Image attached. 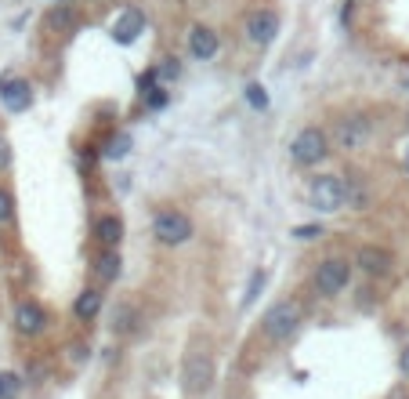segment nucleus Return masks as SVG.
I'll return each mask as SVG.
<instances>
[{"label": "nucleus", "mask_w": 409, "mask_h": 399, "mask_svg": "<svg viewBox=\"0 0 409 399\" xmlns=\"http://www.w3.org/2000/svg\"><path fill=\"white\" fill-rule=\"evenodd\" d=\"M290 157H294V164H301V167H316L319 160H326V157H330V138H326V131H323V128H304V131H297V138L290 142Z\"/></svg>", "instance_id": "1"}, {"label": "nucleus", "mask_w": 409, "mask_h": 399, "mask_svg": "<svg viewBox=\"0 0 409 399\" xmlns=\"http://www.w3.org/2000/svg\"><path fill=\"white\" fill-rule=\"evenodd\" d=\"M297 323H301V305L297 301H275L261 316V330H265V337H272V342H287V337L297 330Z\"/></svg>", "instance_id": "2"}, {"label": "nucleus", "mask_w": 409, "mask_h": 399, "mask_svg": "<svg viewBox=\"0 0 409 399\" xmlns=\"http://www.w3.org/2000/svg\"><path fill=\"white\" fill-rule=\"evenodd\" d=\"M152 236L167 247H181V243L192 240V218L181 210H160L152 218Z\"/></svg>", "instance_id": "3"}, {"label": "nucleus", "mask_w": 409, "mask_h": 399, "mask_svg": "<svg viewBox=\"0 0 409 399\" xmlns=\"http://www.w3.org/2000/svg\"><path fill=\"white\" fill-rule=\"evenodd\" d=\"M308 203L319 214H337L344 207V178L340 174H319L308 189Z\"/></svg>", "instance_id": "4"}, {"label": "nucleus", "mask_w": 409, "mask_h": 399, "mask_svg": "<svg viewBox=\"0 0 409 399\" xmlns=\"http://www.w3.org/2000/svg\"><path fill=\"white\" fill-rule=\"evenodd\" d=\"M210 385H214V359L203 352H192L181 366V388L188 395H203Z\"/></svg>", "instance_id": "5"}, {"label": "nucleus", "mask_w": 409, "mask_h": 399, "mask_svg": "<svg viewBox=\"0 0 409 399\" xmlns=\"http://www.w3.org/2000/svg\"><path fill=\"white\" fill-rule=\"evenodd\" d=\"M348 280H352V265L344 262V258H326V262L319 265V272H316V287H319V294H326V298L340 294L344 287H348Z\"/></svg>", "instance_id": "6"}, {"label": "nucleus", "mask_w": 409, "mask_h": 399, "mask_svg": "<svg viewBox=\"0 0 409 399\" xmlns=\"http://www.w3.org/2000/svg\"><path fill=\"white\" fill-rule=\"evenodd\" d=\"M243 33H246V40L250 44H258V47H268L272 40H275V33H279V15L275 11H250L246 15V26H243Z\"/></svg>", "instance_id": "7"}, {"label": "nucleus", "mask_w": 409, "mask_h": 399, "mask_svg": "<svg viewBox=\"0 0 409 399\" xmlns=\"http://www.w3.org/2000/svg\"><path fill=\"white\" fill-rule=\"evenodd\" d=\"M366 135H369V128L362 116H344L333 124V145L344 152H359L366 145Z\"/></svg>", "instance_id": "8"}, {"label": "nucleus", "mask_w": 409, "mask_h": 399, "mask_svg": "<svg viewBox=\"0 0 409 399\" xmlns=\"http://www.w3.org/2000/svg\"><path fill=\"white\" fill-rule=\"evenodd\" d=\"M355 265H359L366 276H388V272H391V265H395V258H391V251H388V247L366 243V247H359V254H355Z\"/></svg>", "instance_id": "9"}, {"label": "nucleus", "mask_w": 409, "mask_h": 399, "mask_svg": "<svg viewBox=\"0 0 409 399\" xmlns=\"http://www.w3.org/2000/svg\"><path fill=\"white\" fill-rule=\"evenodd\" d=\"M109 33H113L116 44H134L138 33H145V15H142L138 8H127V11H123V15L113 22Z\"/></svg>", "instance_id": "10"}, {"label": "nucleus", "mask_w": 409, "mask_h": 399, "mask_svg": "<svg viewBox=\"0 0 409 399\" xmlns=\"http://www.w3.org/2000/svg\"><path fill=\"white\" fill-rule=\"evenodd\" d=\"M0 102H4L11 113H22V109H29V102H33V87L25 80H4L0 84Z\"/></svg>", "instance_id": "11"}, {"label": "nucleus", "mask_w": 409, "mask_h": 399, "mask_svg": "<svg viewBox=\"0 0 409 399\" xmlns=\"http://www.w3.org/2000/svg\"><path fill=\"white\" fill-rule=\"evenodd\" d=\"M44 323H47V316H44V309L37 301H22L18 309H15V327H18V334H40L44 330Z\"/></svg>", "instance_id": "12"}, {"label": "nucleus", "mask_w": 409, "mask_h": 399, "mask_svg": "<svg viewBox=\"0 0 409 399\" xmlns=\"http://www.w3.org/2000/svg\"><path fill=\"white\" fill-rule=\"evenodd\" d=\"M188 51H192L196 58H214L217 55V33L210 26H192V33H188Z\"/></svg>", "instance_id": "13"}, {"label": "nucleus", "mask_w": 409, "mask_h": 399, "mask_svg": "<svg viewBox=\"0 0 409 399\" xmlns=\"http://www.w3.org/2000/svg\"><path fill=\"white\" fill-rule=\"evenodd\" d=\"M344 203L355 207V210H366L369 207V186H366V178L362 174H348V181H344Z\"/></svg>", "instance_id": "14"}, {"label": "nucleus", "mask_w": 409, "mask_h": 399, "mask_svg": "<svg viewBox=\"0 0 409 399\" xmlns=\"http://www.w3.org/2000/svg\"><path fill=\"white\" fill-rule=\"evenodd\" d=\"M94 236H98L102 247H116L120 236H123V222L116 218V214H102V218L94 222Z\"/></svg>", "instance_id": "15"}, {"label": "nucleus", "mask_w": 409, "mask_h": 399, "mask_svg": "<svg viewBox=\"0 0 409 399\" xmlns=\"http://www.w3.org/2000/svg\"><path fill=\"white\" fill-rule=\"evenodd\" d=\"M73 313H76V320L80 323H91L94 316H98L102 313V291H83L80 298H76V305H73Z\"/></svg>", "instance_id": "16"}, {"label": "nucleus", "mask_w": 409, "mask_h": 399, "mask_svg": "<svg viewBox=\"0 0 409 399\" xmlns=\"http://www.w3.org/2000/svg\"><path fill=\"white\" fill-rule=\"evenodd\" d=\"M109 327H113V334H120V337L131 334V330L138 327V309H134L131 301H120L116 309H113V323H109Z\"/></svg>", "instance_id": "17"}, {"label": "nucleus", "mask_w": 409, "mask_h": 399, "mask_svg": "<svg viewBox=\"0 0 409 399\" xmlns=\"http://www.w3.org/2000/svg\"><path fill=\"white\" fill-rule=\"evenodd\" d=\"M94 272H98V280H116V276H120V254L109 247V251L98 258V265H94Z\"/></svg>", "instance_id": "18"}, {"label": "nucleus", "mask_w": 409, "mask_h": 399, "mask_svg": "<svg viewBox=\"0 0 409 399\" xmlns=\"http://www.w3.org/2000/svg\"><path fill=\"white\" fill-rule=\"evenodd\" d=\"M127 152H131V135H127V131H120V135L109 138V145H105V157H109V160H123Z\"/></svg>", "instance_id": "19"}, {"label": "nucleus", "mask_w": 409, "mask_h": 399, "mask_svg": "<svg viewBox=\"0 0 409 399\" xmlns=\"http://www.w3.org/2000/svg\"><path fill=\"white\" fill-rule=\"evenodd\" d=\"M47 22H51L54 29H73V26H76V11H73V8H54V11L47 15Z\"/></svg>", "instance_id": "20"}, {"label": "nucleus", "mask_w": 409, "mask_h": 399, "mask_svg": "<svg viewBox=\"0 0 409 399\" xmlns=\"http://www.w3.org/2000/svg\"><path fill=\"white\" fill-rule=\"evenodd\" d=\"M11 218H15V200L8 189H0V225H8Z\"/></svg>", "instance_id": "21"}, {"label": "nucleus", "mask_w": 409, "mask_h": 399, "mask_svg": "<svg viewBox=\"0 0 409 399\" xmlns=\"http://www.w3.org/2000/svg\"><path fill=\"white\" fill-rule=\"evenodd\" d=\"M261 287H265V272H254V276H250L246 294H243V305H254V298L261 294Z\"/></svg>", "instance_id": "22"}, {"label": "nucleus", "mask_w": 409, "mask_h": 399, "mask_svg": "<svg viewBox=\"0 0 409 399\" xmlns=\"http://www.w3.org/2000/svg\"><path fill=\"white\" fill-rule=\"evenodd\" d=\"M18 378L15 374H0V399H15L18 395Z\"/></svg>", "instance_id": "23"}, {"label": "nucleus", "mask_w": 409, "mask_h": 399, "mask_svg": "<svg viewBox=\"0 0 409 399\" xmlns=\"http://www.w3.org/2000/svg\"><path fill=\"white\" fill-rule=\"evenodd\" d=\"M246 102L254 106V109H265V106H268V95H265V87H261V84H250V87H246Z\"/></svg>", "instance_id": "24"}, {"label": "nucleus", "mask_w": 409, "mask_h": 399, "mask_svg": "<svg viewBox=\"0 0 409 399\" xmlns=\"http://www.w3.org/2000/svg\"><path fill=\"white\" fill-rule=\"evenodd\" d=\"M294 236L297 240H316V236H323V225H297Z\"/></svg>", "instance_id": "25"}, {"label": "nucleus", "mask_w": 409, "mask_h": 399, "mask_svg": "<svg viewBox=\"0 0 409 399\" xmlns=\"http://www.w3.org/2000/svg\"><path fill=\"white\" fill-rule=\"evenodd\" d=\"M145 99H149V106H152V109H160V106L167 102V95H163V87H152V91H145Z\"/></svg>", "instance_id": "26"}, {"label": "nucleus", "mask_w": 409, "mask_h": 399, "mask_svg": "<svg viewBox=\"0 0 409 399\" xmlns=\"http://www.w3.org/2000/svg\"><path fill=\"white\" fill-rule=\"evenodd\" d=\"M8 164H11V145H8L4 138H0V171H4Z\"/></svg>", "instance_id": "27"}, {"label": "nucleus", "mask_w": 409, "mask_h": 399, "mask_svg": "<svg viewBox=\"0 0 409 399\" xmlns=\"http://www.w3.org/2000/svg\"><path fill=\"white\" fill-rule=\"evenodd\" d=\"M160 77H178V58H167V66H160Z\"/></svg>", "instance_id": "28"}, {"label": "nucleus", "mask_w": 409, "mask_h": 399, "mask_svg": "<svg viewBox=\"0 0 409 399\" xmlns=\"http://www.w3.org/2000/svg\"><path fill=\"white\" fill-rule=\"evenodd\" d=\"M398 366H402V374H405V378H409V349H405V352H402V359H398Z\"/></svg>", "instance_id": "29"}, {"label": "nucleus", "mask_w": 409, "mask_h": 399, "mask_svg": "<svg viewBox=\"0 0 409 399\" xmlns=\"http://www.w3.org/2000/svg\"><path fill=\"white\" fill-rule=\"evenodd\" d=\"M402 164H405V171H409V138H405V145H402Z\"/></svg>", "instance_id": "30"}]
</instances>
